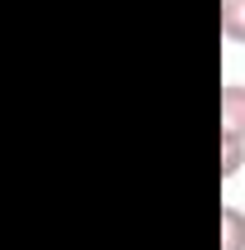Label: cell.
<instances>
[{"instance_id": "cell-1", "label": "cell", "mask_w": 245, "mask_h": 250, "mask_svg": "<svg viewBox=\"0 0 245 250\" xmlns=\"http://www.w3.org/2000/svg\"><path fill=\"white\" fill-rule=\"evenodd\" d=\"M221 135L226 140H245V82H226L221 87Z\"/></svg>"}, {"instance_id": "cell-2", "label": "cell", "mask_w": 245, "mask_h": 250, "mask_svg": "<svg viewBox=\"0 0 245 250\" xmlns=\"http://www.w3.org/2000/svg\"><path fill=\"white\" fill-rule=\"evenodd\" d=\"M221 250H245V212L236 202L221 207Z\"/></svg>"}, {"instance_id": "cell-3", "label": "cell", "mask_w": 245, "mask_h": 250, "mask_svg": "<svg viewBox=\"0 0 245 250\" xmlns=\"http://www.w3.org/2000/svg\"><path fill=\"white\" fill-rule=\"evenodd\" d=\"M221 39L245 43V0H221Z\"/></svg>"}, {"instance_id": "cell-4", "label": "cell", "mask_w": 245, "mask_h": 250, "mask_svg": "<svg viewBox=\"0 0 245 250\" xmlns=\"http://www.w3.org/2000/svg\"><path fill=\"white\" fill-rule=\"evenodd\" d=\"M245 164V140H226L221 135V178H236Z\"/></svg>"}]
</instances>
